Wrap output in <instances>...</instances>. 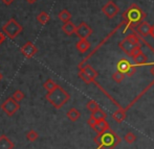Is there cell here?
<instances>
[{
  "label": "cell",
  "mask_w": 154,
  "mask_h": 149,
  "mask_svg": "<svg viewBox=\"0 0 154 149\" xmlns=\"http://www.w3.org/2000/svg\"><path fill=\"white\" fill-rule=\"evenodd\" d=\"M122 17H123V20L126 23L124 32L127 29H131L133 31L143 21H145L147 14L143 10V8L140 5H137L136 3H132L123 13Z\"/></svg>",
  "instance_id": "obj_1"
},
{
  "label": "cell",
  "mask_w": 154,
  "mask_h": 149,
  "mask_svg": "<svg viewBox=\"0 0 154 149\" xmlns=\"http://www.w3.org/2000/svg\"><path fill=\"white\" fill-rule=\"evenodd\" d=\"M97 149H114L121 143V138L111 128L104 133H97L93 139Z\"/></svg>",
  "instance_id": "obj_2"
},
{
  "label": "cell",
  "mask_w": 154,
  "mask_h": 149,
  "mask_svg": "<svg viewBox=\"0 0 154 149\" xmlns=\"http://www.w3.org/2000/svg\"><path fill=\"white\" fill-rule=\"evenodd\" d=\"M45 98H46V100H48V102L54 107L60 110L63 105H65L68 102V100L70 99V95L68 94L67 91L63 89L61 86H58L51 92H47V94L45 95Z\"/></svg>",
  "instance_id": "obj_3"
},
{
  "label": "cell",
  "mask_w": 154,
  "mask_h": 149,
  "mask_svg": "<svg viewBox=\"0 0 154 149\" xmlns=\"http://www.w3.org/2000/svg\"><path fill=\"white\" fill-rule=\"evenodd\" d=\"M142 41H140V37L136 34L135 30L132 31V34H128L125 39H123L120 43H119V47H120L121 50H123L124 53L128 55V57H131V53L133 51V49L135 47L142 45Z\"/></svg>",
  "instance_id": "obj_4"
},
{
  "label": "cell",
  "mask_w": 154,
  "mask_h": 149,
  "mask_svg": "<svg viewBox=\"0 0 154 149\" xmlns=\"http://www.w3.org/2000/svg\"><path fill=\"white\" fill-rule=\"evenodd\" d=\"M22 30H23V27L21 26L14 18H11L10 20L2 26V32H3L8 38L12 39V40L16 39L17 37L22 32Z\"/></svg>",
  "instance_id": "obj_5"
},
{
  "label": "cell",
  "mask_w": 154,
  "mask_h": 149,
  "mask_svg": "<svg viewBox=\"0 0 154 149\" xmlns=\"http://www.w3.org/2000/svg\"><path fill=\"white\" fill-rule=\"evenodd\" d=\"M125 24H126V23H125V21H124V20H123V21H122V22H121V23H120V24H119V25H118V26H116V28H114L113 30H112V31H111V32H110V34H108V36H107V37H106V38H105V39H104V40H102V41H101V43H100V44H99V45H97V47H95V48H94V49H93V50L91 51V52H90V53H89V54H88V55H87V57H85V59H84L83 60H82V62H81V63H80V64H79V70H80V69H82V68H83V67H84V66H85V65H86V62H87V60H89V59H90V57H92V55H93V54H94V53H95V52H97V50H99V49H100V48H101V47H102V46H103V45H104V44H105V43H106V42H107V41H108V40H109V39H110V38H111V37H112V36H113V34H116V31H118V30H119V29H120V28H122V27H123V26H125Z\"/></svg>",
  "instance_id": "obj_6"
},
{
  "label": "cell",
  "mask_w": 154,
  "mask_h": 149,
  "mask_svg": "<svg viewBox=\"0 0 154 149\" xmlns=\"http://www.w3.org/2000/svg\"><path fill=\"white\" fill-rule=\"evenodd\" d=\"M19 109H20L19 102L15 100L13 97H8V98L1 104V110L8 116V117L14 116L15 114L18 112Z\"/></svg>",
  "instance_id": "obj_7"
},
{
  "label": "cell",
  "mask_w": 154,
  "mask_h": 149,
  "mask_svg": "<svg viewBox=\"0 0 154 149\" xmlns=\"http://www.w3.org/2000/svg\"><path fill=\"white\" fill-rule=\"evenodd\" d=\"M116 68L119 71L125 73L126 76H133L134 73L136 72V65L135 64H131L128 60L122 59L121 60H119L118 64H116Z\"/></svg>",
  "instance_id": "obj_8"
},
{
  "label": "cell",
  "mask_w": 154,
  "mask_h": 149,
  "mask_svg": "<svg viewBox=\"0 0 154 149\" xmlns=\"http://www.w3.org/2000/svg\"><path fill=\"white\" fill-rule=\"evenodd\" d=\"M120 12V8L116 4V2H113L112 0H109L105 5L102 7V13L105 14L107 16V18L112 19L116 16Z\"/></svg>",
  "instance_id": "obj_9"
},
{
  "label": "cell",
  "mask_w": 154,
  "mask_h": 149,
  "mask_svg": "<svg viewBox=\"0 0 154 149\" xmlns=\"http://www.w3.org/2000/svg\"><path fill=\"white\" fill-rule=\"evenodd\" d=\"M88 125L95 131L97 133H104V131L108 130L110 129V126H109V123L107 122L106 120H103V121H99L97 122L95 120H93L92 118H89L87 121Z\"/></svg>",
  "instance_id": "obj_10"
},
{
  "label": "cell",
  "mask_w": 154,
  "mask_h": 149,
  "mask_svg": "<svg viewBox=\"0 0 154 149\" xmlns=\"http://www.w3.org/2000/svg\"><path fill=\"white\" fill-rule=\"evenodd\" d=\"M75 34L79 39H88L92 34V28L86 22H81L77 26Z\"/></svg>",
  "instance_id": "obj_11"
},
{
  "label": "cell",
  "mask_w": 154,
  "mask_h": 149,
  "mask_svg": "<svg viewBox=\"0 0 154 149\" xmlns=\"http://www.w3.org/2000/svg\"><path fill=\"white\" fill-rule=\"evenodd\" d=\"M37 51H38V49H37V47L35 46L32 42H26L22 46V48H21V53H22L26 59H32L37 53Z\"/></svg>",
  "instance_id": "obj_12"
},
{
  "label": "cell",
  "mask_w": 154,
  "mask_h": 149,
  "mask_svg": "<svg viewBox=\"0 0 154 149\" xmlns=\"http://www.w3.org/2000/svg\"><path fill=\"white\" fill-rule=\"evenodd\" d=\"M151 30H152V25L149 24L147 21H143L137 27H136V32L138 36H140L142 38H146V37L150 36Z\"/></svg>",
  "instance_id": "obj_13"
},
{
  "label": "cell",
  "mask_w": 154,
  "mask_h": 149,
  "mask_svg": "<svg viewBox=\"0 0 154 149\" xmlns=\"http://www.w3.org/2000/svg\"><path fill=\"white\" fill-rule=\"evenodd\" d=\"M75 48L79 50L80 53H85L90 49V42H88L87 39H80L75 45Z\"/></svg>",
  "instance_id": "obj_14"
},
{
  "label": "cell",
  "mask_w": 154,
  "mask_h": 149,
  "mask_svg": "<svg viewBox=\"0 0 154 149\" xmlns=\"http://www.w3.org/2000/svg\"><path fill=\"white\" fill-rule=\"evenodd\" d=\"M15 145L5 135L0 136V149H14Z\"/></svg>",
  "instance_id": "obj_15"
},
{
  "label": "cell",
  "mask_w": 154,
  "mask_h": 149,
  "mask_svg": "<svg viewBox=\"0 0 154 149\" xmlns=\"http://www.w3.org/2000/svg\"><path fill=\"white\" fill-rule=\"evenodd\" d=\"M75 30H77V26L73 24L71 21L69 22H66L62 25V31L64 32L67 36H71V34H75Z\"/></svg>",
  "instance_id": "obj_16"
},
{
  "label": "cell",
  "mask_w": 154,
  "mask_h": 149,
  "mask_svg": "<svg viewBox=\"0 0 154 149\" xmlns=\"http://www.w3.org/2000/svg\"><path fill=\"white\" fill-rule=\"evenodd\" d=\"M132 59H133V62L136 66H146V65H148V57L144 52H140V54L132 57Z\"/></svg>",
  "instance_id": "obj_17"
},
{
  "label": "cell",
  "mask_w": 154,
  "mask_h": 149,
  "mask_svg": "<svg viewBox=\"0 0 154 149\" xmlns=\"http://www.w3.org/2000/svg\"><path fill=\"white\" fill-rule=\"evenodd\" d=\"M126 110L123 109L122 107H119V110L116 112H114L113 115H112V118L116 121L118 123H122L124 120L126 119Z\"/></svg>",
  "instance_id": "obj_18"
},
{
  "label": "cell",
  "mask_w": 154,
  "mask_h": 149,
  "mask_svg": "<svg viewBox=\"0 0 154 149\" xmlns=\"http://www.w3.org/2000/svg\"><path fill=\"white\" fill-rule=\"evenodd\" d=\"M90 118H92L93 120H95L97 122H99V121L106 120V118H107V114H106L102 109H99L97 111H95V112H93V113H91V116H90Z\"/></svg>",
  "instance_id": "obj_19"
},
{
  "label": "cell",
  "mask_w": 154,
  "mask_h": 149,
  "mask_svg": "<svg viewBox=\"0 0 154 149\" xmlns=\"http://www.w3.org/2000/svg\"><path fill=\"white\" fill-rule=\"evenodd\" d=\"M66 116L67 118H68L70 121H72V122H75V121H78L80 119V117H81V113H80L79 111H78L77 109H75V107H72V109H70L68 112L66 113Z\"/></svg>",
  "instance_id": "obj_20"
},
{
  "label": "cell",
  "mask_w": 154,
  "mask_h": 149,
  "mask_svg": "<svg viewBox=\"0 0 154 149\" xmlns=\"http://www.w3.org/2000/svg\"><path fill=\"white\" fill-rule=\"evenodd\" d=\"M80 70H83L86 74L89 75V76L91 77V78H93V79H95L97 76H99V73H97V71H95L94 69H93L92 67L90 66V65H88V64H86L85 66H84L82 69H80Z\"/></svg>",
  "instance_id": "obj_21"
},
{
  "label": "cell",
  "mask_w": 154,
  "mask_h": 149,
  "mask_svg": "<svg viewBox=\"0 0 154 149\" xmlns=\"http://www.w3.org/2000/svg\"><path fill=\"white\" fill-rule=\"evenodd\" d=\"M49 20H51V17H49V15L46 12H41L37 16V21L42 25H45L46 23H48Z\"/></svg>",
  "instance_id": "obj_22"
},
{
  "label": "cell",
  "mask_w": 154,
  "mask_h": 149,
  "mask_svg": "<svg viewBox=\"0 0 154 149\" xmlns=\"http://www.w3.org/2000/svg\"><path fill=\"white\" fill-rule=\"evenodd\" d=\"M58 83H56L55 80H53L51 78H48L44 83H43V88L47 91V92H51L53 90H55L58 87Z\"/></svg>",
  "instance_id": "obj_23"
},
{
  "label": "cell",
  "mask_w": 154,
  "mask_h": 149,
  "mask_svg": "<svg viewBox=\"0 0 154 149\" xmlns=\"http://www.w3.org/2000/svg\"><path fill=\"white\" fill-rule=\"evenodd\" d=\"M58 17H59V19L62 21L63 23H66V22H69V21H70V19H71V14L69 13V10H62L61 12L59 13Z\"/></svg>",
  "instance_id": "obj_24"
},
{
  "label": "cell",
  "mask_w": 154,
  "mask_h": 149,
  "mask_svg": "<svg viewBox=\"0 0 154 149\" xmlns=\"http://www.w3.org/2000/svg\"><path fill=\"white\" fill-rule=\"evenodd\" d=\"M79 77L82 79V80L84 81L85 83H87V85H90V83H94V79L91 78V77L89 76V75H87L85 72H84L83 70H80V72H79Z\"/></svg>",
  "instance_id": "obj_25"
},
{
  "label": "cell",
  "mask_w": 154,
  "mask_h": 149,
  "mask_svg": "<svg viewBox=\"0 0 154 149\" xmlns=\"http://www.w3.org/2000/svg\"><path fill=\"white\" fill-rule=\"evenodd\" d=\"M125 77H126V74L125 73H123V72H121V71H116V72L112 74V79H113L116 83H122V81L125 79Z\"/></svg>",
  "instance_id": "obj_26"
},
{
  "label": "cell",
  "mask_w": 154,
  "mask_h": 149,
  "mask_svg": "<svg viewBox=\"0 0 154 149\" xmlns=\"http://www.w3.org/2000/svg\"><path fill=\"white\" fill-rule=\"evenodd\" d=\"M124 141H125L127 144H133L134 142L136 141V136L134 135L133 133L129 131V133H127L125 136H124Z\"/></svg>",
  "instance_id": "obj_27"
},
{
  "label": "cell",
  "mask_w": 154,
  "mask_h": 149,
  "mask_svg": "<svg viewBox=\"0 0 154 149\" xmlns=\"http://www.w3.org/2000/svg\"><path fill=\"white\" fill-rule=\"evenodd\" d=\"M86 107H87V110L90 112V113H93V112L97 111L99 109H101L100 107V105L97 104V102H95L94 100H89L87 102V104H86Z\"/></svg>",
  "instance_id": "obj_28"
},
{
  "label": "cell",
  "mask_w": 154,
  "mask_h": 149,
  "mask_svg": "<svg viewBox=\"0 0 154 149\" xmlns=\"http://www.w3.org/2000/svg\"><path fill=\"white\" fill-rule=\"evenodd\" d=\"M38 137H39L38 133L35 130H31L26 133V139H27V141H29V142H35L38 139Z\"/></svg>",
  "instance_id": "obj_29"
},
{
  "label": "cell",
  "mask_w": 154,
  "mask_h": 149,
  "mask_svg": "<svg viewBox=\"0 0 154 149\" xmlns=\"http://www.w3.org/2000/svg\"><path fill=\"white\" fill-rule=\"evenodd\" d=\"M12 97L16 101L20 102V101L23 100V98H24V94H23V92H21L20 90H17V91H15V92H14V94L12 95Z\"/></svg>",
  "instance_id": "obj_30"
},
{
  "label": "cell",
  "mask_w": 154,
  "mask_h": 149,
  "mask_svg": "<svg viewBox=\"0 0 154 149\" xmlns=\"http://www.w3.org/2000/svg\"><path fill=\"white\" fill-rule=\"evenodd\" d=\"M140 52H143L142 51V45H140V46L135 47V48L133 49V51H132V53H131V57H136V55L140 54Z\"/></svg>",
  "instance_id": "obj_31"
},
{
  "label": "cell",
  "mask_w": 154,
  "mask_h": 149,
  "mask_svg": "<svg viewBox=\"0 0 154 149\" xmlns=\"http://www.w3.org/2000/svg\"><path fill=\"white\" fill-rule=\"evenodd\" d=\"M5 41V34H3L2 31H0V45Z\"/></svg>",
  "instance_id": "obj_32"
},
{
  "label": "cell",
  "mask_w": 154,
  "mask_h": 149,
  "mask_svg": "<svg viewBox=\"0 0 154 149\" xmlns=\"http://www.w3.org/2000/svg\"><path fill=\"white\" fill-rule=\"evenodd\" d=\"M15 0H1V2L3 4H5V5H11V4L14 2Z\"/></svg>",
  "instance_id": "obj_33"
},
{
  "label": "cell",
  "mask_w": 154,
  "mask_h": 149,
  "mask_svg": "<svg viewBox=\"0 0 154 149\" xmlns=\"http://www.w3.org/2000/svg\"><path fill=\"white\" fill-rule=\"evenodd\" d=\"M150 73L154 76V64L152 65V66H151V68H150Z\"/></svg>",
  "instance_id": "obj_34"
},
{
  "label": "cell",
  "mask_w": 154,
  "mask_h": 149,
  "mask_svg": "<svg viewBox=\"0 0 154 149\" xmlns=\"http://www.w3.org/2000/svg\"><path fill=\"white\" fill-rule=\"evenodd\" d=\"M26 2H27V3H29V4H34V3H36V2H37V0H26Z\"/></svg>",
  "instance_id": "obj_35"
},
{
  "label": "cell",
  "mask_w": 154,
  "mask_h": 149,
  "mask_svg": "<svg viewBox=\"0 0 154 149\" xmlns=\"http://www.w3.org/2000/svg\"><path fill=\"white\" fill-rule=\"evenodd\" d=\"M2 78H3V75H2V73L0 72V81L2 80Z\"/></svg>",
  "instance_id": "obj_36"
}]
</instances>
